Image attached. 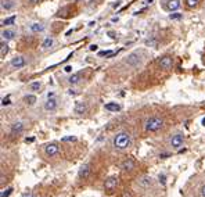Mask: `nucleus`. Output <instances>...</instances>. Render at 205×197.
I'll return each mask as SVG.
<instances>
[{
	"instance_id": "nucleus-32",
	"label": "nucleus",
	"mask_w": 205,
	"mask_h": 197,
	"mask_svg": "<svg viewBox=\"0 0 205 197\" xmlns=\"http://www.w3.org/2000/svg\"><path fill=\"white\" fill-rule=\"evenodd\" d=\"M11 192H13V189H11V187H8L7 192H2V197H7L8 195H11Z\"/></svg>"
},
{
	"instance_id": "nucleus-3",
	"label": "nucleus",
	"mask_w": 205,
	"mask_h": 197,
	"mask_svg": "<svg viewBox=\"0 0 205 197\" xmlns=\"http://www.w3.org/2000/svg\"><path fill=\"white\" fill-rule=\"evenodd\" d=\"M118 186H119V178L118 176H109L104 182V192L107 195H114L117 192Z\"/></svg>"
},
{
	"instance_id": "nucleus-16",
	"label": "nucleus",
	"mask_w": 205,
	"mask_h": 197,
	"mask_svg": "<svg viewBox=\"0 0 205 197\" xmlns=\"http://www.w3.org/2000/svg\"><path fill=\"white\" fill-rule=\"evenodd\" d=\"M81 79H82V72H76L68 78V83L69 85H76V83L81 82Z\"/></svg>"
},
{
	"instance_id": "nucleus-12",
	"label": "nucleus",
	"mask_w": 205,
	"mask_h": 197,
	"mask_svg": "<svg viewBox=\"0 0 205 197\" xmlns=\"http://www.w3.org/2000/svg\"><path fill=\"white\" fill-rule=\"evenodd\" d=\"M22 131H24V124H22V122H14V124L11 125L10 132H11V135H20Z\"/></svg>"
},
{
	"instance_id": "nucleus-36",
	"label": "nucleus",
	"mask_w": 205,
	"mask_h": 197,
	"mask_svg": "<svg viewBox=\"0 0 205 197\" xmlns=\"http://www.w3.org/2000/svg\"><path fill=\"white\" fill-rule=\"evenodd\" d=\"M64 70H65V72H71V71H72V67H71V65H67Z\"/></svg>"
},
{
	"instance_id": "nucleus-17",
	"label": "nucleus",
	"mask_w": 205,
	"mask_h": 197,
	"mask_svg": "<svg viewBox=\"0 0 205 197\" xmlns=\"http://www.w3.org/2000/svg\"><path fill=\"white\" fill-rule=\"evenodd\" d=\"M0 6H2V10L10 11V10H13V8H14V2H13V0H2Z\"/></svg>"
},
{
	"instance_id": "nucleus-25",
	"label": "nucleus",
	"mask_w": 205,
	"mask_h": 197,
	"mask_svg": "<svg viewBox=\"0 0 205 197\" xmlns=\"http://www.w3.org/2000/svg\"><path fill=\"white\" fill-rule=\"evenodd\" d=\"M198 3H200V0H186V4L189 6V7H197Z\"/></svg>"
},
{
	"instance_id": "nucleus-7",
	"label": "nucleus",
	"mask_w": 205,
	"mask_h": 197,
	"mask_svg": "<svg viewBox=\"0 0 205 197\" xmlns=\"http://www.w3.org/2000/svg\"><path fill=\"white\" fill-rule=\"evenodd\" d=\"M58 153H60V149H58V146L56 144V143H50V144L44 146V154H46L47 157H54V156H57Z\"/></svg>"
},
{
	"instance_id": "nucleus-14",
	"label": "nucleus",
	"mask_w": 205,
	"mask_h": 197,
	"mask_svg": "<svg viewBox=\"0 0 205 197\" xmlns=\"http://www.w3.org/2000/svg\"><path fill=\"white\" fill-rule=\"evenodd\" d=\"M16 35H17V32L14 31V29H4V31L2 32L3 40H11L16 38Z\"/></svg>"
},
{
	"instance_id": "nucleus-29",
	"label": "nucleus",
	"mask_w": 205,
	"mask_h": 197,
	"mask_svg": "<svg viewBox=\"0 0 205 197\" xmlns=\"http://www.w3.org/2000/svg\"><path fill=\"white\" fill-rule=\"evenodd\" d=\"M8 104H10V96L3 97V100H2V106L4 107V106H8Z\"/></svg>"
},
{
	"instance_id": "nucleus-11",
	"label": "nucleus",
	"mask_w": 205,
	"mask_h": 197,
	"mask_svg": "<svg viewBox=\"0 0 205 197\" xmlns=\"http://www.w3.org/2000/svg\"><path fill=\"white\" fill-rule=\"evenodd\" d=\"M11 67L13 68H22L24 65L26 64V61H25V58L24 57H21V56H17V57H14L13 60H11Z\"/></svg>"
},
{
	"instance_id": "nucleus-23",
	"label": "nucleus",
	"mask_w": 205,
	"mask_h": 197,
	"mask_svg": "<svg viewBox=\"0 0 205 197\" xmlns=\"http://www.w3.org/2000/svg\"><path fill=\"white\" fill-rule=\"evenodd\" d=\"M40 88H42V83L40 82H32L31 85H29V90H32V92L40 90Z\"/></svg>"
},
{
	"instance_id": "nucleus-37",
	"label": "nucleus",
	"mask_w": 205,
	"mask_h": 197,
	"mask_svg": "<svg viewBox=\"0 0 205 197\" xmlns=\"http://www.w3.org/2000/svg\"><path fill=\"white\" fill-rule=\"evenodd\" d=\"M29 3H31V4H36V3H39L40 0H28Z\"/></svg>"
},
{
	"instance_id": "nucleus-9",
	"label": "nucleus",
	"mask_w": 205,
	"mask_h": 197,
	"mask_svg": "<svg viewBox=\"0 0 205 197\" xmlns=\"http://www.w3.org/2000/svg\"><path fill=\"white\" fill-rule=\"evenodd\" d=\"M158 64H159V68H162V70H171L173 67V60H172V57H169V56H165V57H162L159 60Z\"/></svg>"
},
{
	"instance_id": "nucleus-34",
	"label": "nucleus",
	"mask_w": 205,
	"mask_h": 197,
	"mask_svg": "<svg viewBox=\"0 0 205 197\" xmlns=\"http://www.w3.org/2000/svg\"><path fill=\"white\" fill-rule=\"evenodd\" d=\"M97 49H99V46H97V44H91V46H90V50H91V52H96Z\"/></svg>"
},
{
	"instance_id": "nucleus-39",
	"label": "nucleus",
	"mask_w": 205,
	"mask_h": 197,
	"mask_svg": "<svg viewBox=\"0 0 205 197\" xmlns=\"http://www.w3.org/2000/svg\"><path fill=\"white\" fill-rule=\"evenodd\" d=\"M153 3V0H145V4H151Z\"/></svg>"
},
{
	"instance_id": "nucleus-28",
	"label": "nucleus",
	"mask_w": 205,
	"mask_h": 197,
	"mask_svg": "<svg viewBox=\"0 0 205 197\" xmlns=\"http://www.w3.org/2000/svg\"><path fill=\"white\" fill-rule=\"evenodd\" d=\"M198 196H200V197H205V183L200 187V190H198Z\"/></svg>"
},
{
	"instance_id": "nucleus-30",
	"label": "nucleus",
	"mask_w": 205,
	"mask_h": 197,
	"mask_svg": "<svg viewBox=\"0 0 205 197\" xmlns=\"http://www.w3.org/2000/svg\"><path fill=\"white\" fill-rule=\"evenodd\" d=\"M171 18H172V20H180V18H182V14H179V13H172V14H171Z\"/></svg>"
},
{
	"instance_id": "nucleus-33",
	"label": "nucleus",
	"mask_w": 205,
	"mask_h": 197,
	"mask_svg": "<svg viewBox=\"0 0 205 197\" xmlns=\"http://www.w3.org/2000/svg\"><path fill=\"white\" fill-rule=\"evenodd\" d=\"M145 44H148V46H155V44H157V40H154V39H148L147 42H145Z\"/></svg>"
},
{
	"instance_id": "nucleus-10",
	"label": "nucleus",
	"mask_w": 205,
	"mask_h": 197,
	"mask_svg": "<svg viewBox=\"0 0 205 197\" xmlns=\"http://www.w3.org/2000/svg\"><path fill=\"white\" fill-rule=\"evenodd\" d=\"M90 165L89 164H85V165H82L81 168H79V172H78V178L79 179H86L90 175Z\"/></svg>"
},
{
	"instance_id": "nucleus-22",
	"label": "nucleus",
	"mask_w": 205,
	"mask_h": 197,
	"mask_svg": "<svg viewBox=\"0 0 205 197\" xmlns=\"http://www.w3.org/2000/svg\"><path fill=\"white\" fill-rule=\"evenodd\" d=\"M16 18H17L16 16L8 17V18H6V20H3V21H2V25H13V24L16 22Z\"/></svg>"
},
{
	"instance_id": "nucleus-1",
	"label": "nucleus",
	"mask_w": 205,
	"mask_h": 197,
	"mask_svg": "<svg viewBox=\"0 0 205 197\" xmlns=\"http://www.w3.org/2000/svg\"><path fill=\"white\" fill-rule=\"evenodd\" d=\"M112 146H114L117 150H126L132 146V136L127 132H119L114 136L112 140Z\"/></svg>"
},
{
	"instance_id": "nucleus-24",
	"label": "nucleus",
	"mask_w": 205,
	"mask_h": 197,
	"mask_svg": "<svg viewBox=\"0 0 205 197\" xmlns=\"http://www.w3.org/2000/svg\"><path fill=\"white\" fill-rule=\"evenodd\" d=\"M25 101L29 104V106H33V104L36 103V96H33V94H28V96L25 97Z\"/></svg>"
},
{
	"instance_id": "nucleus-2",
	"label": "nucleus",
	"mask_w": 205,
	"mask_h": 197,
	"mask_svg": "<svg viewBox=\"0 0 205 197\" xmlns=\"http://www.w3.org/2000/svg\"><path fill=\"white\" fill-rule=\"evenodd\" d=\"M165 122L162 118L159 117H150L145 121L144 124V129L145 132H158V131H161L162 128H164Z\"/></svg>"
},
{
	"instance_id": "nucleus-18",
	"label": "nucleus",
	"mask_w": 205,
	"mask_h": 197,
	"mask_svg": "<svg viewBox=\"0 0 205 197\" xmlns=\"http://www.w3.org/2000/svg\"><path fill=\"white\" fill-rule=\"evenodd\" d=\"M104 108L105 110H108V111H112V112H117V111H119L121 110V106L118 103H107V104H104Z\"/></svg>"
},
{
	"instance_id": "nucleus-27",
	"label": "nucleus",
	"mask_w": 205,
	"mask_h": 197,
	"mask_svg": "<svg viewBox=\"0 0 205 197\" xmlns=\"http://www.w3.org/2000/svg\"><path fill=\"white\" fill-rule=\"evenodd\" d=\"M112 54H114V53H112L111 50H104V52H99V56H101V57H103V56H112Z\"/></svg>"
},
{
	"instance_id": "nucleus-31",
	"label": "nucleus",
	"mask_w": 205,
	"mask_h": 197,
	"mask_svg": "<svg viewBox=\"0 0 205 197\" xmlns=\"http://www.w3.org/2000/svg\"><path fill=\"white\" fill-rule=\"evenodd\" d=\"M76 138L75 136H67V138H62V142H75Z\"/></svg>"
},
{
	"instance_id": "nucleus-38",
	"label": "nucleus",
	"mask_w": 205,
	"mask_h": 197,
	"mask_svg": "<svg viewBox=\"0 0 205 197\" xmlns=\"http://www.w3.org/2000/svg\"><path fill=\"white\" fill-rule=\"evenodd\" d=\"M121 6V2H117V3H114V8H118Z\"/></svg>"
},
{
	"instance_id": "nucleus-15",
	"label": "nucleus",
	"mask_w": 205,
	"mask_h": 197,
	"mask_svg": "<svg viewBox=\"0 0 205 197\" xmlns=\"http://www.w3.org/2000/svg\"><path fill=\"white\" fill-rule=\"evenodd\" d=\"M29 31L33 32V34H39V32L44 31V25L40 22H32L31 25H29Z\"/></svg>"
},
{
	"instance_id": "nucleus-21",
	"label": "nucleus",
	"mask_w": 205,
	"mask_h": 197,
	"mask_svg": "<svg viewBox=\"0 0 205 197\" xmlns=\"http://www.w3.org/2000/svg\"><path fill=\"white\" fill-rule=\"evenodd\" d=\"M7 53H8V44L6 42H3L2 47H0V56H2V58H4L7 56Z\"/></svg>"
},
{
	"instance_id": "nucleus-4",
	"label": "nucleus",
	"mask_w": 205,
	"mask_h": 197,
	"mask_svg": "<svg viewBox=\"0 0 205 197\" xmlns=\"http://www.w3.org/2000/svg\"><path fill=\"white\" fill-rule=\"evenodd\" d=\"M125 64L130 68H136L141 64V56L139 53H132L129 54L126 58H125Z\"/></svg>"
},
{
	"instance_id": "nucleus-13",
	"label": "nucleus",
	"mask_w": 205,
	"mask_h": 197,
	"mask_svg": "<svg viewBox=\"0 0 205 197\" xmlns=\"http://www.w3.org/2000/svg\"><path fill=\"white\" fill-rule=\"evenodd\" d=\"M166 8L169 11H176L180 8V0H168L166 2Z\"/></svg>"
},
{
	"instance_id": "nucleus-40",
	"label": "nucleus",
	"mask_w": 205,
	"mask_h": 197,
	"mask_svg": "<svg viewBox=\"0 0 205 197\" xmlns=\"http://www.w3.org/2000/svg\"><path fill=\"white\" fill-rule=\"evenodd\" d=\"M203 125H204V126H205V118L203 119Z\"/></svg>"
},
{
	"instance_id": "nucleus-5",
	"label": "nucleus",
	"mask_w": 205,
	"mask_h": 197,
	"mask_svg": "<svg viewBox=\"0 0 205 197\" xmlns=\"http://www.w3.org/2000/svg\"><path fill=\"white\" fill-rule=\"evenodd\" d=\"M183 143H185V136H183L182 133H176V135H173L171 138V140H169V146H171L172 149H175V150L182 147Z\"/></svg>"
},
{
	"instance_id": "nucleus-8",
	"label": "nucleus",
	"mask_w": 205,
	"mask_h": 197,
	"mask_svg": "<svg viewBox=\"0 0 205 197\" xmlns=\"http://www.w3.org/2000/svg\"><path fill=\"white\" fill-rule=\"evenodd\" d=\"M121 168H122L123 172H132L133 169L136 168L135 160H132V158H126V160H125L123 163L121 164Z\"/></svg>"
},
{
	"instance_id": "nucleus-35",
	"label": "nucleus",
	"mask_w": 205,
	"mask_h": 197,
	"mask_svg": "<svg viewBox=\"0 0 205 197\" xmlns=\"http://www.w3.org/2000/svg\"><path fill=\"white\" fill-rule=\"evenodd\" d=\"M21 197H35V195H32V193H24Z\"/></svg>"
},
{
	"instance_id": "nucleus-26",
	"label": "nucleus",
	"mask_w": 205,
	"mask_h": 197,
	"mask_svg": "<svg viewBox=\"0 0 205 197\" xmlns=\"http://www.w3.org/2000/svg\"><path fill=\"white\" fill-rule=\"evenodd\" d=\"M121 197H135V195L132 193V190H123L122 195H121Z\"/></svg>"
},
{
	"instance_id": "nucleus-19",
	"label": "nucleus",
	"mask_w": 205,
	"mask_h": 197,
	"mask_svg": "<svg viewBox=\"0 0 205 197\" xmlns=\"http://www.w3.org/2000/svg\"><path fill=\"white\" fill-rule=\"evenodd\" d=\"M86 110H87V106H86V103H83V101L78 103L75 107V112H78V114H83V112H86Z\"/></svg>"
},
{
	"instance_id": "nucleus-20",
	"label": "nucleus",
	"mask_w": 205,
	"mask_h": 197,
	"mask_svg": "<svg viewBox=\"0 0 205 197\" xmlns=\"http://www.w3.org/2000/svg\"><path fill=\"white\" fill-rule=\"evenodd\" d=\"M53 43H54V40H53V38H46L44 39V42L42 43V49H50V47L53 46Z\"/></svg>"
},
{
	"instance_id": "nucleus-6",
	"label": "nucleus",
	"mask_w": 205,
	"mask_h": 197,
	"mask_svg": "<svg viewBox=\"0 0 205 197\" xmlns=\"http://www.w3.org/2000/svg\"><path fill=\"white\" fill-rule=\"evenodd\" d=\"M57 107H58V101H57V98L56 97H47V100L44 101V104H43L44 111H47V112L56 111Z\"/></svg>"
}]
</instances>
